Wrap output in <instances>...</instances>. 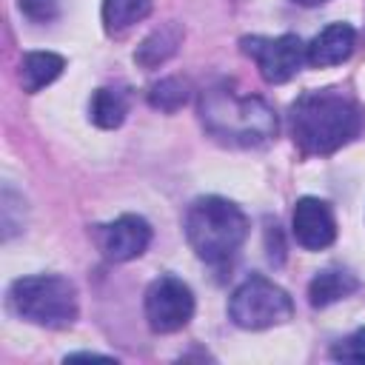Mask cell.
Segmentation results:
<instances>
[{
    "label": "cell",
    "mask_w": 365,
    "mask_h": 365,
    "mask_svg": "<svg viewBox=\"0 0 365 365\" xmlns=\"http://www.w3.org/2000/svg\"><path fill=\"white\" fill-rule=\"evenodd\" d=\"M362 128L359 108L339 91H308L291 106V134L305 154H334Z\"/></svg>",
    "instance_id": "cell-1"
},
{
    "label": "cell",
    "mask_w": 365,
    "mask_h": 365,
    "mask_svg": "<svg viewBox=\"0 0 365 365\" xmlns=\"http://www.w3.org/2000/svg\"><path fill=\"white\" fill-rule=\"evenodd\" d=\"M185 237L202 262H228L248 237V217L225 197H200L185 214Z\"/></svg>",
    "instance_id": "cell-2"
},
{
    "label": "cell",
    "mask_w": 365,
    "mask_h": 365,
    "mask_svg": "<svg viewBox=\"0 0 365 365\" xmlns=\"http://www.w3.org/2000/svg\"><path fill=\"white\" fill-rule=\"evenodd\" d=\"M200 114L205 128L231 145H259L277 134L274 108L259 97H240L225 88L202 94Z\"/></svg>",
    "instance_id": "cell-3"
},
{
    "label": "cell",
    "mask_w": 365,
    "mask_h": 365,
    "mask_svg": "<svg viewBox=\"0 0 365 365\" xmlns=\"http://www.w3.org/2000/svg\"><path fill=\"white\" fill-rule=\"evenodd\" d=\"M9 302L17 317L43 328H68L77 319V288L57 274L14 279L9 288Z\"/></svg>",
    "instance_id": "cell-4"
},
{
    "label": "cell",
    "mask_w": 365,
    "mask_h": 365,
    "mask_svg": "<svg viewBox=\"0 0 365 365\" xmlns=\"http://www.w3.org/2000/svg\"><path fill=\"white\" fill-rule=\"evenodd\" d=\"M228 314L234 325L245 331H259V328L288 322L294 314V302L277 282L265 277H251L231 294Z\"/></svg>",
    "instance_id": "cell-5"
},
{
    "label": "cell",
    "mask_w": 365,
    "mask_h": 365,
    "mask_svg": "<svg viewBox=\"0 0 365 365\" xmlns=\"http://www.w3.org/2000/svg\"><path fill=\"white\" fill-rule=\"evenodd\" d=\"M194 317V294L177 277H160L145 291V319L157 334H174Z\"/></svg>",
    "instance_id": "cell-6"
},
{
    "label": "cell",
    "mask_w": 365,
    "mask_h": 365,
    "mask_svg": "<svg viewBox=\"0 0 365 365\" xmlns=\"http://www.w3.org/2000/svg\"><path fill=\"white\" fill-rule=\"evenodd\" d=\"M242 51L257 63L259 74L268 83H285L291 80L305 57V43L297 34H279V37H242Z\"/></svg>",
    "instance_id": "cell-7"
},
{
    "label": "cell",
    "mask_w": 365,
    "mask_h": 365,
    "mask_svg": "<svg viewBox=\"0 0 365 365\" xmlns=\"http://www.w3.org/2000/svg\"><path fill=\"white\" fill-rule=\"evenodd\" d=\"M291 231H294V240L308 251L328 248L336 240V220H334L331 205L319 197L297 200L294 214H291Z\"/></svg>",
    "instance_id": "cell-8"
},
{
    "label": "cell",
    "mask_w": 365,
    "mask_h": 365,
    "mask_svg": "<svg viewBox=\"0 0 365 365\" xmlns=\"http://www.w3.org/2000/svg\"><path fill=\"white\" fill-rule=\"evenodd\" d=\"M151 242V225L137 214H123L114 222H108L100 234V245L108 259L128 262L140 257Z\"/></svg>",
    "instance_id": "cell-9"
},
{
    "label": "cell",
    "mask_w": 365,
    "mask_h": 365,
    "mask_svg": "<svg viewBox=\"0 0 365 365\" xmlns=\"http://www.w3.org/2000/svg\"><path fill=\"white\" fill-rule=\"evenodd\" d=\"M356 46V31L348 23H331L325 26L308 46H305V57L311 66L325 68V66H339L351 57Z\"/></svg>",
    "instance_id": "cell-10"
},
{
    "label": "cell",
    "mask_w": 365,
    "mask_h": 365,
    "mask_svg": "<svg viewBox=\"0 0 365 365\" xmlns=\"http://www.w3.org/2000/svg\"><path fill=\"white\" fill-rule=\"evenodd\" d=\"M359 291V279L345 268H322L308 285V299L314 308H328Z\"/></svg>",
    "instance_id": "cell-11"
},
{
    "label": "cell",
    "mask_w": 365,
    "mask_h": 365,
    "mask_svg": "<svg viewBox=\"0 0 365 365\" xmlns=\"http://www.w3.org/2000/svg\"><path fill=\"white\" fill-rule=\"evenodd\" d=\"M182 43V29L177 23H165L160 29H154L134 51V60L143 66V68H157L160 63H165Z\"/></svg>",
    "instance_id": "cell-12"
},
{
    "label": "cell",
    "mask_w": 365,
    "mask_h": 365,
    "mask_svg": "<svg viewBox=\"0 0 365 365\" xmlns=\"http://www.w3.org/2000/svg\"><path fill=\"white\" fill-rule=\"evenodd\" d=\"M66 68V60L54 51H29L20 63V83L29 94L46 88L48 83H54Z\"/></svg>",
    "instance_id": "cell-13"
},
{
    "label": "cell",
    "mask_w": 365,
    "mask_h": 365,
    "mask_svg": "<svg viewBox=\"0 0 365 365\" xmlns=\"http://www.w3.org/2000/svg\"><path fill=\"white\" fill-rule=\"evenodd\" d=\"M91 123L100 128H117L123 125L125 114H128V97L120 88H97L88 106Z\"/></svg>",
    "instance_id": "cell-14"
},
{
    "label": "cell",
    "mask_w": 365,
    "mask_h": 365,
    "mask_svg": "<svg viewBox=\"0 0 365 365\" xmlns=\"http://www.w3.org/2000/svg\"><path fill=\"white\" fill-rule=\"evenodd\" d=\"M151 0H103V26L111 34L131 29L151 14Z\"/></svg>",
    "instance_id": "cell-15"
},
{
    "label": "cell",
    "mask_w": 365,
    "mask_h": 365,
    "mask_svg": "<svg viewBox=\"0 0 365 365\" xmlns=\"http://www.w3.org/2000/svg\"><path fill=\"white\" fill-rule=\"evenodd\" d=\"M188 100V86L180 77H165L148 91V103L160 111H177Z\"/></svg>",
    "instance_id": "cell-16"
},
{
    "label": "cell",
    "mask_w": 365,
    "mask_h": 365,
    "mask_svg": "<svg viewBox=\"0 0 365 365\" xmlns=\"http://www.w3.org/2000/svg\"><path fill=\"white\" fill-rule=\"evenodd\" d=\"M331 356L334 359H342V362H359V365H365V328H359L351 336H345L342 342H336L331 348Z\"/></svg>",
    "instance_id": "cell-17"
},
{
    "label": "cell",
    "mask_w": 365,
    "mask_h": 365,
    "mask_svg": "<svg viewBox=\"0 0 365 365\" xmlns=\"http://www.w3.org/2000/svg\"><path fill=\"white\" fill-rule=\"evenodd\" d=\"M20 11L34 23H48L57 17V0H20Z\"/></svg>",
    "instance_id": "cell-18"
},
{
    "label": "cell",
    "mask_w": 365,
    "mask_h": 365,
    "mask_svg": "<svg viewBox=\"0 0 365 365\" xmlns=\"http://www.w3.org/2000/svg\"><path fill=\"white\" fill-rule=\"evenodd\" d=\"M68 359H111V356H103V354H71Z\"/></svg>",
    "instance_id": "cell-19"
},
{
    "label": "cell",
    "mask_w": 365,
    "mask_h": 365,
    "mask_svg": "<svg viewBox=\"0 0 365 365\" xmlns=\"http://www.w3.org/2000/svg\"><path fill=\"white\" fill-rule=\"evenodd\" d=\"M291 3H297V6H322L325 0H291Z\"/></svg>",
    "instance_id": "cell-20"
}]
</instances>
